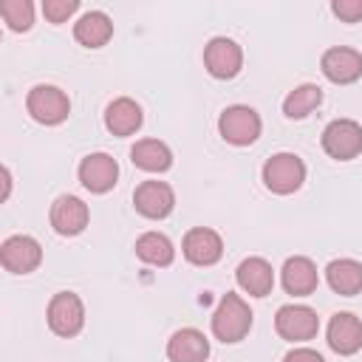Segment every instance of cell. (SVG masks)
I'll return each instance as SVG.
<instances>
[{
  "label": "cell",
  "instance_id": "6da1fadb",
  "mask_svg": "<svg viewBox=\"0 0 362 362\" xmlns=\"http://www.w3.org/2000/svg\"><path fill=\"white\" fill-rule=\"evenodd\" d=\"M252 308L235 291H226L212 314V334L221 342H240L252 328Z\"/></svg>",
  "mask_w": 362,
  "mask_h": 362
},
{
  "label": "cell",
  "instance_id": "7a4b0ae2",
  "mask_svg": "<svg viewBox=\"0 0 362 362\" xmlns=\"http://www.w3.org/2000/svg\"><path fill=\"white\" fill-rule=\"evenodd\" d=\"M305 181V164L294 153H274L263 164V184L277 195H291Z\"/></svg>",
  "mask_w": 362,
  "mask_h": 362
},
{
  "label": "cell",
  "instance_id": "3957f363",
  "mask_svg": "<svg viewBox=\"0 0 362 362\" xmlns=\"http://www.w3.org/2000/svg\"><path fill=\"white\" fill-rule=\"evenodd\" d=\"M25 107L40 124H59L71 113V99L57 85H34L25 96Z\"/></svg>",
  "mask_w": 362,
  "mask_h": 362
},
{
  "label": "cell",
  "instance_id": "277c9868",
  "mask_svg": "<svg viewBox=\"0 0 362 362\" xmlns=\"http://www.w3.org/2000/svg\"><path fill=\"white\" fill-rule=\"evenodd\" d=\"M260 116L255 107L249 105H232L221 113L218 119V133L223 141L235 144V147H246V144H255L257 136H260Z\"/></svg>",
  "mask_w": 362,
  "mask_h": 362
},
{
  "label": "cell",
  "instance_id": "5b68a950",
  "mask_svg": "<svg viewBox=\"0 0 362 362\" xmlns=\"http://www.w3.org/2000/svg\"><path fill=\"white\" fill-rule=\"evenodd\" d=\"M48 328L57 337H76L85 325V305L74 291H57L48 303Z\"/></svg>",
  "mask_w": 362,
  "mask_h": 362
},
{
  "label": "cell",
  "instance_id": "8992f818",
  "mask_svg": "<svg viewBox=\"0 0 362 362\" xmlns=\"http://www.w3.org/2000/svg\"><path fill=\"white\" fill-rule=\"evenodd\" d=\"M322 150L337 161H351L362 153V124L354 119H334L322 130Z\"/></svg>",
  "mask_w": 362,
  "mask_h": 362
},
{
  "label": "cell",
  "instance_id": "52a82bcc",
  "mask_svg": "<svg viewBox=\"0 0 362 362\" xmlns=\"http://www.w3.org/2000/svg\"><path fill=\"white\" fill-rule=\"evenodd\" d=\"M274 331L283 337V339H288V342H305V339H311V337H317V331H320V317H317V311L314 308H308V305H283V308H277V314H274Z\"/></svg>",
  "mask_w": 362,
  "mask_h": 362
},
{
  "label": "cell",
  "instance_id": "ba28073f",
  "mask_svg": "<svg viewBox=\"0 0 362 362\" xmlns=\"http://www.w3.org/2000/svg\"><path fill=\"white\" fill-rule=\"evenodd\" d=\"M0 263L11 274H28L42 263V246L31 235H11L0 246Z\"/></svg>",
  "mask_w": 362,
  "mask_h": 362
},
{
  "label": "cell",
  "instance_id": "9c48e42d",
  "mask_svg": "<svg viewBox=\"0 0 362 362\" xmlns=\"http://www.w3.org/2000/svg\"><path fill=\"white\" fill-rule=\"evenodd\" d=\"M204 65L215 79H232L243 68V48L229 37H215L204 48Z\"/></svg>",
  "mask_w": 362,
  "mask_h": 362
},
{
  "label": "cell",
  "instance_id": "30bf717a",
  "mask_svg": "<svg viewBox=\"0 0 362 362\" xmlns=\"http://www.w3.org/2000/svg\"><path fill=\"white\" fill-rule=\"evenodd\" d=\"M133 206L139 215L150 218V221H161L173 212L175 206V192L170 184L164 181H141L133 192Z\"/></svg>",
  "mask_w": 362,
  "mask_h": 362
},
{
  "label": "cell",
  "instance_id": "8fae6325",
  "mask_svg": "<svg viewBox=\"0 0 362 362\" xmlns=\"http://www.w3.org/2000/svg\"><path fill=\"white\" fill-rule=\"evenodd\" d=\"M48 218H51V226H54L57 235L71 238V235L85 232V226H88V221H90V209H88V204H85L82 198H76V195H59V198L51 204Z\"/></svg>",
  "mask_w": 362,
  "mask_h": 362
},
{
  "label": "cell",
  "instance_id": "7c38bea8",
  "mask_svg": "<svg viewBox=\"0 0 362 362\" xmlns=\"http://www.w3.org/2000/svg\"><path fill=\"white\" fill-rule=\"evenodd\" d=\"M116 178H119V164L107 153H88L79 161V181H82V187L96 192V195L113 189Z\"/></svg>",
  "mask_w": 362,
  "mask_h": 362
},
{
  "label": "cell",
  "instance_id": "4fadbf2b",
  "mask_svg": "<svg viewBox=\"0 0 362 362\" xmlns=\"http://www.w3.org/2000/svg\"><path fill=\"white\" fill-rule=\"evenodd\" d=\"M181 252H184V257H187L192 266H212V263H218L221 255H223V240H221V235H218L215 229H209V226H195V229H189V232L184 235Z\"/></svg>",
  "mask_w": 362,
  "mask_h": 362
},
{
  "label": "cell",
  "instance_id": "5bb4252c",
  "mask_svg": "<svg viewBox=\"0 0 362 362\" xmlns=\"http://www.w3.org/2000/svg\"><path fill=\"white\" fill-rule=\"evenodd\" d=\"M320 68L334 85H351V82H356L362 76V54L356 48L334 45V48H328L322 54Z\"/></svg>",
  "mask_w": 362,
  "mask_h": 362
},
{
  "label": "cell",
  "instance_id": "9a60e30c",
  "mask_svg": "<svg viewBox=\"0 0 362 362\" xmlns=\"http://www.w3.org/2000/svg\"><path fill=\"white\" fill-rule=\"evenodd\" d=\"M328 345L339 356H351L362 348V320L351 311H337L328 322Z\"/></svg>",
  "mask_w": 362,
  "mask_h": 362
},
{
  "label": "cell",
  "instance_id": "2e32d148",
  "mask_svg": "<svg viewBox=\"0 0 362 362\" xmlns=\"http://www.w3.org/2000/svg\"><path fill=\"white\" fill-rule=\"evenodd\" d=\"M280 280H283V288H286L288 294H294V297H308V294H314V291H317V283H320L317 266H314L308 257H303V255H294V257H288V260L283 263Z\"/></svg>",
  "mask_w": 362,
  "mask_h": 362
},
{
  "label": "cell",
  "instance_id": "e0dca14e",
  "mask_svg": "<svg viewBox=\"0 0 362 362\" xmlns=\"http://www.w3.org/2000/svg\"><path fill=\"white\" fill-rule=\"evenodd\" d=\"M235 277H238V286L246 294H252V297H266L274 288V272H272L269 260H263V257H246V260H240Z\"/></svg>",
  "mask_w": 362,
  "mask_h": 362
},
{
  "label": "cell",
  "instance_id": "ac0fdd59",
  "mask_svg": "<svg viewBox=\"0 0 362 362\" xmlns=\"http://www.w3.org/2000/svg\"><path fill=\"white\" fill-rule=\"evenodd\" d=\"M167 356H170V362H206L209 342L198 328H181L170 337Z\"/></svg>",
  "mask_w": 362,
  "mask_h": 362
},
{
  "label": "cell",
  "instance_id": "d6986e66",
  "mask_svg": "<svg viewBox=\"0 0 362 362\" xmlns=\"http://www.w3.org/2000/svg\"><path fill=\"white\" fill-rule=\"evenodd\" d=\"M144 116H141V107L130 99V96H119L107 105L105 110V124L113 136H133L139 127H141Z\"/></svg>",
  "mask_w": 362,
  "mask_h": 362
},
{
  "label": "cell",
  "instance_id": "ffe728a7",
  "mask_svg": "<svg viewBox=\"0 0 362 362\" xmlns=\"http://www.w3.org/2000/svg\"><path fill=\"white\" fill-rule=\"evenodd\" d=\"M74 37L85 48H102L113 37V23L105 11H85L74 23Z\"/></svg>",
  "mask_w": 362,
  "mask_h": 362
},
{
  "label": "cell",
  "instance_id": "44dd1931",
  "mask_svg": "<svg viewBox=\"0 0 362 362\" xmlns=\"http://www.w3.org/2000/svg\"><path fill=\"white\" fill-rule=\"evenodd\" d=\"M325 277H328V286L342 297H354L362 291V263L354 257L331 260L325 269Z\"/></svg>",
  "mask_w": 362,
  "mask_h": 362
},
{
  "label": "cell",
  "instance_id": "7402d4cb",
  "mask_svg": "<svg viewBox=\"0 0 362 362\" xmlns=\"http://www.w3.org/2000/svg\"><path fill=\"white\" fill-rule=\"evenodd\" d=\"M130 161L144 173H164L173 167V150L158 139H141L133 144Z\"/></svg>",
  "mask_w": 362,
  "mask_h": 362
},
{
  "label": "cell",
  "instance_id": "603a6c76",
  "mask_svg": "<svg viewBox=\"0 0 362 362\" xmlns=\"http://www.w3.org/2000/svg\"><path fill=\"white\" fill-rule=\"evenodd\" d=\"M136 255L150 266H170L175 257L173 240L161 232H144L136 238Z\"/></svg>",
  "mask_w": 362,
  "mask_h": 362
},
{
  "label": "cell",
  "instance_id": "cb8c5ba5",
  "mask_svg": "<svg viewBox=\"0 0 362 362\" xmlns=\"http://www.w3.org/2000/svg\"><path fill=\"white\" fill-rule=\"evenodd\" d=\"M320 105H322V88L305 82V85H297L294 90H288V96L283 99V113L288 119H305Z\"/></svg>",
  "mask_w": 362,
  "mask_h": 362
},
{
  "label": "cell",
  "instance_id": "d4e9b609",
  "mask_svg": "<svg viewBox=\"0 0 362 362\" xmlns=\"http://www.w3.org/2000/svg\"><path fill=\"white\" fill-rule=\"evenodd\" d=\"M0 14L11 31H28L34 25V3L31 0H3Z\"/></svg>",
  "mask_w": 362,
  "mask_h": 362
},
{
  "label": "cell",
  "instance_id": "484cf974",
  "mask_svg": "<svg viewBox=\"0 0 362 362\" xmlns=\"http://www.w3.org/2000/svg\"><path fill=\"white\" fill-rule=\"evenodd\" d=\"M79 8V0H42V14L51 23H65Z\"/></svg>",
  "mask_w": 362,
  "mask_h": 362
},
{
  "label": "cell",
  "instance_id": "4316f807",
  "mask_svg": "<svg viewBox=\"0 0 362 362\" xmlns=\"http://www.w3.org/2000/svg\"><path fill=\"white\" fill-rule=\"evenodd\" d=\"M331 11L345 23H359L362 20V0H334Z\"/></svg>",
  "mask_w": 362,
  "mask_h": 362
},
{
  "label": "cell",
  "instance_id": "83f0119b",
  "mask_svg": "<svg viewBox=\"0 0 362 362\" xmlns=\"http://www.w3.org/2000/svg\"><path fill=\"white\" fill-rule=\"evenodd\" d=\"M283 362H325V359L314 348H294V351H288L283 356Z\"/></svg>",
  "mask_w": 362,
  "mask_h": 362
}]
</instances>
